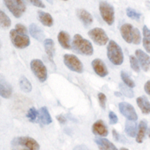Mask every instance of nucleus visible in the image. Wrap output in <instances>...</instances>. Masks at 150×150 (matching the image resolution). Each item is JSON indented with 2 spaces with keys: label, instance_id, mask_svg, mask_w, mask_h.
I'll use <instances>...</instances> for the list:
<instances>
[{
  "label": "nucleus",
  "instance_id": "nucleus-1",
  "mask_svg": "<svg viewBox=\"0 0 150 150\" xmlns=\"http://www.w3.org/2000/svg\"><path fill=\"white\" fill-rule=\"evenodd\" d=\"M72 48L80 54L91 56L94 52L92 43L89 40L83 38L80 34H75L72 40Z\"/></svg>",
  "mask_w": 150,
  "mask_h": 150
},
{
  "label": "nucleus",
  "instance_id": "nucleus-2",
  "mask_svg": "<svg viewBox=\"0 0 150 150\" xmlns=\"http://www.w3.org/2000/svg\"><path fill=\"white\" fill-rule=\"evenodd\" d=\"M107 57L110 62L114 65H121L124 60L123 52L119 44L115 42L114 40H109L107 45Z\"/></svg>",
  "mask_w": 150,
  "mask_h": 150
},
{
  "label": "nucleus",
  "instance_id": "nucleus-3",
  "mask_svg": "<svg viewBox=\"0 0 150 150\" xmlns=\"http://www.w3.org/2000/svg\"><path fill=\"white\" fill-rule=\"evenodd\" d=\"M9 36L12 44L14 45L18 49H23L30 45V39H29L27 34H23V33H19L15 29H12L9 32Z\"/></svg>",
  "mask_w": 150,
  "mask_h": 150
},
{
  "label": "nucleus",
  "instance_id": "nucleus-4",
  "mask_svg": "<svg viewBox=\"0 0 150 150\" xmlns=\"http://www.w3.org/2000/svg\"><path fill=\"white\" fill-rule=\"evenodd\" d=\"M30 68L33 74L40 82L47 80V68L40 59H32L30 62Z\"/></svg>",
  "mask_w": 150,
  "mask_h": 150
},
{
  "label": "nucleus",
  "instance_id": "nucleus-5",
  "mask_svg": "<svg viewBox=\"0 0 150 150\" xmlns=\"http://www.w3.org/2000/svg\"><path fill=\"white\" fill-rule=\"evenodd\" d=\"M99 12L104 22L108 25H112L114 23V8L108 2L100 1L99 2Z\"/></svg>",
  "mask_w": 150,
  "mask_h": 150
},
{
  "label": "nucleus",
  "instance_id": "nucleus-6",
  "mask_svg": "<svg viewBox=\"0 0 150 150\" xmlns=\"http://www.w3.org/2000/svg\"><path fill=\"white\" fill-rule=\"evenodd\" d=\"M63 61L65 66L71 71L77 72V73H82L83 72V64L77 56L73 54H64Z\"/></svg>",
  "mask_w": 150,
  "mask_h": 150
},
{
  "label": "nucleus",
  "instance_id": "nucleus-7",
  "mask_svg": "<svg viewBox=\"0 0 150 150\" xmlns=\"http://www.w3.org/2000/svg\"><path fill=\"white\" fill-rule=\"evenodd\" d=\"M88 36L93 40L94 43H96L99 46H104L109 42V38L102 28L95 27L91 29L88 32Z\"/></svg>",
  "mask_w": 150,
  "mask_h": 150
},
{
  "label": "nucleus",
  "instance_id": "nucleus-8",
  "mask_svg": "<svg viewBox=\"0 0 150 150\" xmlns=\"http://www.w3.org/2000/svg\"><path fill=\"white\" fill-rule=\"evenodd\" d=\"M118 107H119L120 113H121V114L124 116V117H126L128 120L136 121V120L138 119V116H137L136 111H135L134 107H133V106L130 103H128V102H120L119 105H118Z\"/></svg>",
  "mask_w": 150,
  "mask_h": 150
},
{
  "label": "nucleus",
  "instance_id": "nucleus-9",
  "mask_svg": "<svg viewBox=\"0 0 150 150\" xmlns=\"http://www.w3.org/2000/svg\"><path fill=\"white\" fill-rule=\"evenodd\" d=\"M12 143L15 145L16 143L23 145V146H25L26 148L29 150H39L40 149V146H39V144H38V142L33 138H31V137H19V138H15Z\"/></svg>",
  "mask_w": 150,
  "mask_h": 150
},
{
  "label": "nucleus",
  "instance_id": "nucleus-10",
  "mask_svg": "<svg viewBox=\"0 0 150 150\" xmlns=\"http://www.w3.org/2000/svg\"><path fill=\"white\" fill-rule=\"evenodd\" d=\"M135 56L138 59L140 66L144 71H148V69L150 68V56L147 54L146 52H144L143 50L137 49L135 51Z\"/></svg>",
  "mask_w": 150,
  "mask_h": 150
},
{
  "label": "nucleus",
  "instance_id": "nucleus-11",
  "mask_svg": "<svg viewBox=\"0 0 150 150\" xmlns=\"http://www.w3.org/2000/svg\"><path fill=\"white\" fill-rule=\"evenodd\" d=\"M91 65H92V68L94 70V72H95L98 76L105 77V76H107V75H108L107 67H106L105 63H104L101 59H99V58L94 59L92 61V63H91Z\"/></svg>",
  "mask_w": 150,
  "mask_h": 150
},
{
  "label": "nucleus",
  "instance_id": "nucleus-12",
  "mask_svg": "<svg viewBox=\"0 0 150 150\" xmlns=\"http://www.w3.org/2000/svg\"><path fill=\"white\" fill-rule=\"evenodd\" d=\"M4 4H5L6 8L12 13V15L16 18H19L22 16L23 10L20 8V6L18 5V3L15 0H3Z\"/></svg>",
  "mask_w": 150,
  "mask_h": 150
},
{
  "label": "nucleus",
  "instance_id": "nucleus-13",
  "mask_svg": "<svg viewBox=\"0 0 150 150\" xmlns=\"http://www.w3.org/2000/svg\"><path fill=\"white\" fill-rule=\"evenodd\" d=\"M92 131L99 137H105L108 135V129L102 120H97L96 122H94L92 125Z\"/></svg>",
  "mask_w": 150,
  "mask_h": 150
},
{
  "label": "nucleus",
  "instance_id": "nucleus-14",
  "mask_svg": "<svg viewBox=\"0 0 150 150\" xmlns=\"http://www.w3.org/2000/svg\"><path fill=\"white\" fill-rule=\"evenodd\" d=\"M133 26L129 23H125L120 27V34L121 37L127 43H132V34H133Z\"/></svg>",
  "mask_w": 150,
  "mask_h": 150
},
{
  "label": "nucleus",
  "instance_id": "nucleus-15",
  "mask_svg": "<svg viewBox=\"0 0 150 150\" xmlns=\"http://www.w3.org/2000/svg\"><path fill=\"white\" fill-rule=\"evenodd\" d=\"M57 39L59 44L61 45L62 48L64 49H72V44H71V40H70V36L66 31H59L57 35Z\"/></svg>",
  "mask_w": 150,
  "mask_h": 150
},
{
  "label": "nucleus",
  "instance_id": "nucleus-16",
  "mask_svg": "<svg viewBox=\"0 0 150 150\" xmlns=\"http://www.w3.org/2000/svg\"><path fill=\"white\" fill-rule=\"evenodd\" d=\"M76 14H77V16H78L79 20H80L85 26L90 25V24L93 22L92 15H91V14L89 13L87 10H85V9L78 8L76 10Z\"/></svg>",
  "mask_w": 150,
  "mask_h": 150
},
{
  "label": "nucleus",
  "instance_id": "nucleus-17",
  "mask_svg": "<svg viewBox=\"0 0 150 150\" xmlns=\"http://www.w3.org/2000/svg\"><path fill=\"white\" fill-rule=\"evenodd\" d=\"M28 30H29L30 35L32 36L34 39H36L37 41H44L45 35H44V33H43L42 29L38 25H36L34 23H31L30 25H29Z\"/></svg>",
  "mask_w": 150,
  "mask_h": 150
},
{
  "label": "nucleus",
  "instance_id": "nucleus-18",
  "mask_svg": "<svg viewBox=\"0 0 150 150\" xmlns=\"http://www.w3.org/2000/svg\"><path fill=\"white\" fill-rule=\"evenodd\" d=\"M95 142H96V144L98 145L100 150H118L112 142H110L109 140L104 138V137L95 138Z\"/></svg>",
  "mask_w": 150,
  "mask_h": 150
},
{
  "label": "nucleus",
  "instance_id": "nucleus-19",
  "mask_svg": "<svg viewBox=\"0 0 150 150\" xmlns=\"http://www.w3.org/2000/svg\"><path fill=\"white\" fill-rule=\"evenodd\" d=\"M148 131V127H147V123L145 120H141L138 124V130H137L136 135V142L137 143H142L144 140L145 134Z\"/></svg>",
  "mask_w": 150,
  "mask_h": 150
},
{
  "label": "nucleus",
  "instance_id": "nucleus-20",
  "mask_svg": "<svg viewBox=\"0 0 150 150\" xmlns=\"http://www.w3.org/2000/svg\"><path fill=\"white\" fill-rule=\"evenodd\" d=\"M12 87L8 82H6L3 78H1L0 81V94L2 98H9L12 94Z\"/></svg>",
  "mask_w": 150,
  "mask_h": 150
},
{
  "label": "nucleus",
  "instance_id": "nucleus-21",
  "mask_svg": "<svg viewBox=\"0 0 150 150\" xmlns=\"http://www.w3.org/2000/svg\"><path fill=\"white\" fill-rule=\"evenodd\" d=\"M136 102L143 114H150V102L145 96H139L136 99Z\"/></svg>",
  "mask_w": 150,
  "mask_h": 150
},
{
  "label": "nucleus",
  "instance_id": "nucleus-22",
  "mask_svg": "<svg viewBox=\"0 0 150 150\" xmlns=\"http://www.w3.org/2000/svg\"><path fill=\"white\" fill-rule=\"evenodd\" d=\"M37 14H38V19H39V21L44 26H46V27H51L53 25V18L49 13L44 12L42 10H39L37 12Z\"/></svg>",
  "mask_w": 150,
  "mask_h": 150
},
{
  "label": "nucleus",
  "instance_id": "nucleus-23",
  "mask_svg": "<svg viewBox=\"0 0 150 150\" xmlns=\"http://www.w3.org/2000/svg\"><path fill=\"white\" fill-rule=\"evenodd\" d=\"M137 130L138 128L136 126V123L135 121H132V120H126L125 122V132L128 136L130 137H136L137 135Z\"/></svg>",
  "mask_w": 150,
  "mask_h": 150
},
{
  "label": "nucleus",
  "instance_id": "nucleus-24",
  "mask_svg": "<svg viewBox=\"0 0 150 150\" xmlns=\"http://www.w3.org/2000/svg\"><path fill=\"white\" fill-rule=\"evenodd\" d=\"M142 33H143V39H142L143 46L145 50L150 53V29L146 25H144L142 28Z\"/></svg>",
  "mask_w": 150,
  "mask_h": 150
},
{
  "label": "nucleus",
  "instance_id": "nucleus-25",
  "mask_svg": "<svg viewBox=\"0 0 150 150\" xmlns=\"http://www.w3.org/2000/svg\"><path fill=\"white\" fill-rule=\"evenodd\" d=\"M40 121L43 125H48L52 122V118L49 114V111H48L47 107H41L40 110Z\"/></svg>",
  "mask_w": 150,
  "mask_h": 150
},
{
  "label": "nucleus",
  "instance_id": "nucleus-26",
  "mask_svg": "<svg viewBox=\"0 0 150 150\" xmlns=\"http://www.w3.org/2000/svg\"><path fill=\"white\" fill-rule=\"evenodd\" d=\"M44 49L45 52H46L47 56L50 58H53L55 53V48H54V41L50 38H47V39L44 40Z\"/></svg>",
  "mask_w": 150,
  "mask_h": 150
},
{
  "label": "nucleus",
  "instance_id": "nucleus-27",
  "mask_svg": "<svg viewBox=\"0 0 150 150\" xmlns=\"http://www.w3.org/2000/svg\"><path fill=\"white\" fill-rule=\"evenodd\" d=\"M19 86H20L21 90L25 93H29L32 90V84L30 83V81L25 76L20 77V79H19Z\"/></svg>",
  "mask_w": 150,
  "mask_h": 150
},
{
  "label": "nucleus",
  "instance_id": "nucleus-28",
  "mask_svg": "<svg viewBox=\"0 0 150 150\" xmlns=\"http://www.w3.org/2000/svg\"><path fill=\"white\" fill-rule=\"evenodd\" d=\"M26 117L28 118V120L32 123L38 122V120H40V112L38 110H36L35 107H31L30 109L28 110L27 114H26Z\"/></svg>",
  "mask_w": 150,
  "mask_h": 150
},
{
  "label": "nucleus",
  "instance_id": "nucleus-29",
  "mask_svg": "<svg viewBox=\"0 0 150 150\" xmlns=\"http://www.w3.org/2000/svg\"><path fill=\"white\" fill-rule=\"evenodd\" d=\"M0 24L2 29H8L11 26V20L4 11H0Z\"/></svg>",
  "mask_w": 150,
  "mask_h": 150
},
{
  "label": "nucleus",
  "instance_id": "nucleus-30",
  "mask_svg": "<svg viewBox=\"0 0 150 150\" xmlns=\"http://www.w3.org/2000/svg\"><path fill=\"white\" fill-rule=\"evenodd\" d=\"M120 76H121V79L123 81V83L126 84L127 86L131 87V88H134L135 87V82L132 80L131 77L128 75L125 71H121V73H120Z\"/></svg>",
  "mask_w": 150,
  "mask_h": 150
},
{
  "label": "nucleus",
  "instance_id": "nucleus-31",
  "mask_svg": "<svg viewBox=\"0 0 150 150\" xmlns=\"http://www.w3.org/2000/svg\"><path fill=\"white\" fill-rule=\"evenodd\" d=\"M129 61H130V67L132 68V70H134L135 72H139L141 66H140V63L138 59H137V57L134 56V55H130Z\"/></svg>",
  "mask_w": 150,
  "mask_h": 150
},
{
  "label": "nucleus",
  "instance_id": "nucleus-32",
  "mask_svg": "<svg viewBox=\"0 0 150 150\" xmlns=\"http://www.w3.org/2000/svg\"><path fill=\"white\" fill-rule=\"evenodd\" d=\"M142 41L141 33H140L139 29L133 28V34H132V43L135 45L140 44V42Z\"/></svg>",
  "mask_w": 150,
  "mask_h": 150
},
{
  "label": "nucleus",
  "instance_id": "nucleus-33",
  "mask_svg": "<svg viewBox=\"0 0 150 150\" xmlns=\"http://www.w3.org/2000/svg\"><path fill=\"white\" fill-rule=\"evenodd\" d=\"M119 88L120 90H121V93L124 94L125 96H127V97L131 98L133 97V91H132V88L129 86H127L126 84H119Z\"/></svg>",
  "mask_w": 150,
  "mask_h": 150
},
{
  "label": "nucleus",
  "instance_id": "nucleus-34",
  "mask_svg": "<svg viewBox=\"0 0 150 150\" xmlns=\"http://www.w3.org/2000/svg\"><path fill=\"white\" fill-rule=\"evenodd\" d=\"M126 14L128 17L134 19V20H139V19L141 18V14H140L139 12H137L136 10H134V9L130 8V7H128L126 9Z\"/></svg>",
  "mask_w": 150,
  "mask_h": 150
},
{
  "label": "nucleus",
  "instance_id": "nucleus-35",
  "mask_svg": "<svg viewBox=\"0 0 150 150\" xmlns=\"http://www.w3.org/2000/svg\"><path fill=\"white\" fill-rule=\"evenodd\" d=\"M97 96H98L99 104H100L101 108H102V109H105L106 108V101H107V97H106V95L102 92H99Z\"/></svg>",
  "mask_w": 150,
  "mask_h": 150
},
{
  "label": "nucleus",
  "instance_id": "nucleus-36",
  "mask_svg": "<svg viewBox=\"0 0 150 150\" xmlns=\"http://www.w3.org/2000/svg\"><path fill=\"white\" fill-rule=\"evenodd\" d=\"M108 117H109V123L111 125H114L118 122V117L117 115L115 114L113 111H109V114H108Z\"/></svg>",
  "mask_w": 150,
  "mask_h": 150
},
{
  "label": "nucleus",
  "instance_id": "nucleus-37",
  "mask_svg": "<svg viewBox=\"0 0 150 150\" xmlns=\"http://www.w3.org/2000/svg\"><path fill=\"white\" fill-rule=\"evenodd\" d=\"M15 29L16 31H18L19 33H23V34H27V28L25 27V26L23 25V24H21V23H18V24H16V26H15Z\"/></svg>",
  "mask_w": 150,
  "mask_h": 150
},
{
  "label": "nucleus",
  "instance_id": "nucleus-38",
  "mask_svg": "<svg viewBox=\"0 0 150 150\" xmlns=\"http://www.w3.org/2000/svg\"><path fill=\"white\" fill-rule=\"evenodd\" d=\"M112 134H113V137H114V139L116 140V141H121V142H126L127 140L124 138V137H121V135L119 134L116 130L114 129L112 131Z\"/></svg>",
  "mask_w": 150,
  "mask_h": 150
},
{
  "label": "nucleus",
  "instance_id": "nucleus-39",
  "mask_svg": "<svg viewBox=\"0 0 150 150\" xmlns=\"http://www.w3.org/2000/svg\"><path fill=\"white\" fill-rule=\"evenodd\" d=\"M29 2H30L32 5H34L36 7H39V8H45L44 3H43L41 0H29Z\"/></svg>",
  "mask_w": 150,
  "mask_h": 150
},
{
  "label": "nucleus",
  "instance_id": "nucleus-40",
  "mask_svg": "<svg viewBox=\"0 0 150 150\" xmlns=\"http://www.w3.org/2000/svg\"><path fill=\"white\" fill-rule=\"evenodd\" d=\"M144 91L146 92V94H148L150 96V80H148L144 84Z\"/></svg>",
  "mask_w": 150,
  "mask_h": 150
},
{
  "label": "nucleus",
  "instance_id": "nucleus-41",
  "mask_svg": "<svg viewBox=\"0 0 150 150\" xmlns=\"http://www.w3.org/2000/svg\"><path fill=\"white\" fill-rule=\"evenodd\" d=\"M56 118L60 124H65V123H66V118H65L63 115H57Z\"/></svg>",
  "mask_w": 150,
  "mask_h": 150
},
{
  "label": "nucleus",
  "instance_id": "nucleus-42",
  "mask_svg": "<svg viewBox=\"0 0 150 150\" xmlns=\"http://www.w3.org/2000/svg\"><path fill=\"white\" fill-rule=\"evenodd\" d=\"M114 94H115L116 96H118V97H121V96H122V93L121 92H115Z\"/></svg>",
  "mask_w": 150,
  "mask_h": 150
},
{
  "label": "nucleus",
  "instance_id": "nucleus-43",
  "mask_svg": "<svg viewBox=\"0 0 150 150\" xmlns=\"http://www.w3.org/2000/svg\"><path fill=\"white\" fill-rule=\"evenodd\" d=\"M73 150H78V148H77V147H75V148H74ZM82 150H86V147H84V146H83V148H82Z\"/></svg>",
  "mask_w": 150,
  "mask_h": 150
},
{
  "label": "nucleus",
  "instance_id": "nucleus-44",
  "mask_svg": "<svg viewBox=\"0 0 150 150\" xmlns=\"http://www.w3.org/2000/svg\"><path fill=\"white\" fill-rule=\"evenodd\" d=\"M119 150H128L127 148H124V147H121V148H120Z\"/></svg>",
  "mask_w": 150,
  "mask_h": 150
},
{
  "label": "nucleus",
  "instance_id": "nucleus-45",
  "mask_svg": "<svg viewBox=\"0 0 150 150\" xmlns=\"http://www.w3.org/2000/svg\"><path fill=\"white\" fill-rule=\"evenodd\" d=\"M148 136H149V138H150V128H148Z\"/></svg>",
  "mask_w": 150,
  "mask_h": 150
},
{
  "label": "nucleus",
  "instance_id": "nucleus-46",
  "mask_svg": "<svg viewBox=\"0 0 150 150\" xmlns=\"http://www.w3.org/2000/svg\"><path fill=\"white\" fill-rule=\"evenodd\" d=\"M47 1L49 2V3H51V4H52V0H47Z\"/></svg>",
  "mask_w": 150,
  "mask_h": 150
},
{
  "label": "nucleus",
  "instance_id": "nucleus-47",
  "mask_svg": "<svg viewBox=\"0 0 150 150\" xmlns=\"http://www.w3.org/2000/svg\"><path fill=\"white\" fill-rule=\"evenodd\" d=\"M62 1H68V0H62Z\"/></svg>",
  "mask_w": 150,
  "mask_h": 150
},
{
  "label": "nucleus",
  "instance_id": "nucleus-48",
  "mask_svg": "<svg viewBox=\"0 0 150 150\" xmlns=\"http://www.w3.org/2000/svg\"><path fill=\"white\" fill-rule=\"evenodd\" d=\"M27 150H29V149H27Z\"/></svg>",
  "mask_w": 150,
  "mask_h": 150
}]
</instances>
